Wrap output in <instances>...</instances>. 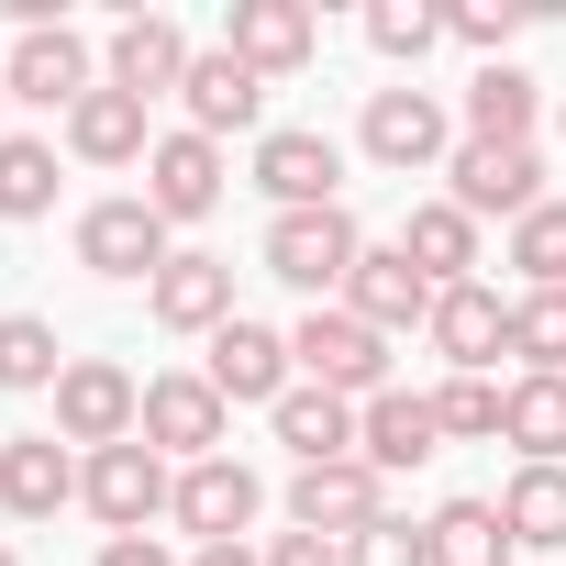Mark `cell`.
I'll use <instances>...</instances> for the list:
<instances>
[{"instance_id": "cell-18", "label": "cell", "mask_w": 566, "mask_h": 566, "mask_svg": "<svg viewBox=\"0 0 566 566\" xmlns=\"http://www.w3.org/2000/svg\"><path fill=\"white\" fill-rule=\"evenodd\" d=\"M78 444H56V433H12V444H0V511H12V522H56L67 500H78Z\"/></svg>"}, {"instance_id": "cell-38", "label": "cell", "mask_w": 566, "mask_h": 566, "mask_svg": "<svg viewBox=\"0 0 566 566\" xmlns=\"http://www.w3.org/2000/svg\"><path fill=\"white\" fill-rule=\"evenodd\" d=\"M266 566H345V544H334V533H277Z\"/></svg>"}, {"instance_id": "cell-30", "label": "cell", "mask_w": 566, "mask_h": 566, "mask_svg": "<svg viewBox=\"0 0 566 566\" xmlns=\"http://www.w3.org/2000/svg\"><path fill=\"white\" fill-rule=\"evenodd\" d=\"M45 211H56V145L0 134V222H45Z\"/></svg>"}, {"instance_id": "cell-42", "label": "cell", "mask_w": 566, "mask_h": 566, "mask_svg": "<svg viewBox=\"0 0 566 566\" xmlns=\"http://www.w3.org/2000/svg\"><path fill=\"white\" fill-rule=\"evenodd\" d=\"M0 101H12V90H0Z\"/></svg>"}, {"instance_id": "cell-13", "label": "cell", "mask_w": 566, "mask_h": 566, "mask_svg": "<svg viewBox=\"0 0 566 566\" xmlns=\"http://www.w3.org/2000/svg\"><path fill=\"white\" fill-rule=\"evenodd\" d=\"M433 356L455 367V378H489L500 356H511V301L489 290V277H467V290H433Z\"/></svg>"}, {"instance_id": "cell-4", "label": "cell", "mask_w": 566, "mask_h": 566, "mask_svg": "<svg viewBox=\"0 0 566 566\" xmlns=\"http://www.w3.org/2000/svg\"><path fill=\"white\" fill-rule=\"evenodd\" d=\"M222 433H233V400H222L200 367H167V378H145V444H156V455L200 467V455H222Z\"/></svg>"}, {"instance_id": "cell-23", "label": "cell", "mask_w": 566, "mask_h": 566, "mask_svg": "<svg viewBox=\"0 0 566 566\" xmlns=\"http://www.w3.org/2000/svg\"><path fill=\"white\" fill-rule=\"evenodd\" d=\"M67 156H78V167H145V156H156V134H145V101L101 78V90L67 112Z\"/></svg>"}, {"instance_id": "cell-26", "label": "cell", "mask_w": 566, "mask_h": 566, "mask_svg": "<svg viewBox=\"0 0 566 566\" xmlns=\"http://www.w3.org/2000/svg\"><path fill=\"white\" fill-rule=\"evenodd\" d=\"M422 555H433V566H511L522 544H511L500 500H444V511L422 522Z\"/></svg>"}, {"instance_id": "cell-15", "label": "cell", "mask_w": 566, "mask_h": 566, "mask_svg": "<svg viewBox=\"0 0 566 566\" xmlns=\"http://www.w3.org/2000/svg\"><path fill=\"white\" fill-rule=\"evenodd\" d=\"M200 378H211L222 400H266V411L301 389V367H290V334H277V323H244V312L211 334V367H200Z\"/></svg>"}, {"instance_id": "cell-19", "label": "cell", "mask_w": 566, "mask_h": 566, "mask_svg": "<svg viewBox=\"0 0 566 566\" xmlns=\"http://www.w3.org/2000/svg\"><path fill=\"white\" fill-rule=\"evenodd\" d=\"M222 45H233V56H244L255 78H301V67L323 56V23L301 12V0H233Z\"/></svg>"}, {"instance_id": "cell-7", "label": "cell", "mask_w": 566, "mask_h": 566, "mask_svg": "<svg viewBox=\"0 0 566 566\" xmlns=\"http://www.w3.org/2000/svg\"><path fill=\"white\" fill-rule=\"evenodd\" d=\"M255 189L277 211H334L345 200V145L312 134V123H277V134H255Z\"/></svg>"}, {"instance_id": "cell-22", "label": "cell", "mask_w": 566, "mask_h": 566, "mask_svg": "<svg viewBox=\"0 0 566 566\" xmlns=\"http://www.w3.org/2000/svg\"><path fill=\"white\" fill-rule=\"evenodd\" d=\"M356 455H367L378 478H400V467L444 455V422H433V389H378V400L356 411Z\"/></svg>"}, {"instance_id": "cell-17", "label": "cell", "mask_w": 566, "mask_h": 566, "mask_svg": "<svg viewBox=\"0 0 566 566\" xmlns=\"http://www.w3.org/2000/svg\"><path fill=\"white\" fill-rule=\"evenodd\" d=\"M345 312H356L367 334H422V323H433V277H422L400 244H367L356 277H345Z\"/></svg>"}, {"instance_id": "cell-12", "label": "cell", "mask_w": 566, "mask_h": 566, "mask_svg": "<svg viewBox=\"0 0 566 566\" xmlns=\"http://www.w3.org/2000/svg\"><path fill=\"white\" fill-rule=\"evenodd\" d=\"M266 511V478L244 467V455H200V467H178V533H200V544H244V522Z\"/></svg>"}, {"instance_id": "cell-31", "label": "cell", "mask_w": 566, "mask_h": 566, "mask_svg": "<svg viewBox=\"0 0 566 566\" xmlns=\"http://www.w3.org/2000/svg\"><path fill=\"white\" fill-rule=\"evenodd\" d=\"M67 378V345H56V323L45 312H0V389H56Z\"/></svg>"}, {"instance_id": "cell-10", "label": "cell", "mask_w": 566, "mask_h": 566, "mask_svg": "<svg viewBox=\"0 0 566 566\" xmlns=\"http://www.w3.org/2000/svg\"><path fill=\"white\" fill-rule=\"evenodd\" d=\"M167 255H178V244H167V222L145 211V189L78 211V266H90V277H123V290H134V277H156Z\"/></svg>"}, {"instance_id": "cell-35", "label": "cell", "mask_w": 566, "mask_h": 566, "mask_svg": "<svg viewBox=\"0 0 566 566\" xmlns=\"http://www.w3.org/2000/svg\"><path fill=\"white\" fill-rule=\"evenodd\" d=\"M500 400H511L500 378H444V389H433V422H444L455 444H500Z\"/></svg>"}, {"instance_id": "cell-37", "label": "cell", "mask_w": 566, "mask_h": 566, "mask_svg": "<svg viewBox=\"0 0 566 566\" xmlns=\"http://www.w3.org/2000/svg\"><path fill=\"white\" fill-rule=\"evenodd\" d=\"M345 566H433V555H422V522L389 511V522H367V533L345 544Z\"/></svg>"}, {"instance_id": "cell-34", "label": "cell", "mask_w": 566, "mask_h": 566, "mask_svg": "<svg viewBox=\"0 0 566 566\" xmlns=\"http://www.w3.org/2000/svg\"><path fill=\"white\" fill-rule=\"evenodd\" d=\"M367 45L400 56V67H422V56L444 45V12H433V0H378V12H367Z\"/></svg>"}, {"instance_id": "cell-28", "label": "cell", "mask_w": 566, "mask_h": 566, "mask_svg": "<svg viewBox=\"0 0 566 566\" xmlns=\"http://www.w3.org/2000/svg\"><path fill=\"white\" fill-rule=\"evenodd\" d=\"M500 444H522V467H566V378H511Z\"/></svg>"}, {"instance_id": "cell-39", "label": "cell", "mask_w": 566, "mask_h": 566, "mask_svg": "<svg viewBox=\"0 0 566 566\" xmlns=\"http://www.w3.org/2000/svg\"><path fill=\"white\" fill-rule=\"evenodd\" d=\"M101 566H178V555H167L156 533H112V544H101Z\"/></svg>"}, {"instance_id": "cell-8", "label": "cell", "mask_w": 566, "mask_h": 566, "mask_svg": "<svg viewBox=\"0 0 566 566\" xmlns=\"http://www.w3.org/2000/svg\"><path fill=\"white\" fill-rule=\"evenodd\" d=\"M444 178H455L444 200H455L467 222H489V211H500V222L544 211V156H533V145H455V156H444Z\"/></svg>"}, {"instance_id": "cell-40", "label": "cell", "mask_w": 566, "mask_h": 566, "mask_svg": "<svg viewBox=\"0 0 566 566\" xmlns=\"http://www.w3.org/2000/svg\"><path fill=\"white\" fill-rule=\"evenodd\" d=\"M189 566H266V555H244V544H200Z\"/></svg>"}, {"instance_id": "cell-1", "label": "cell", "mask_w": 566, "mask_h": 566, "mask_svg": "<svg viewBox=\"0 0 566 566\" xmlns=\"http://www.w3.org/2000/svg\"><path fill=\"white\" fill-rule=\"evenodd\" d=\"M290 367L312 378V389H334V400H378V389H400L389 378V334H367L345 301H323V312H301V334H290Z\"/></svg>"}, {"instance_id": "cell-20", "label": "cell", "mask_w": 566, "mask_h": 566, "mask_svg": "<svg viewBox=\"0 0 566 566\" xmlns=\"http://www.w3.org/2000/svg\"><path fill=\"white\" fill-rule=\"evenodd\" d=\"M189 56H200V45H189L167 12H123V23H112V45H101V78H112V90H134V101H156V90H178V78H189Z\"/></svg>"}, {"instance_id": "cell-5", "label": "cell", "mask_w": 566, "mask_h": 566, "mask_svg": "<svg viewBox=\"0 0 566 566\" xmlns=\"http://www.w3.org/2000/svg\"><path fill=\"white\" fill-rule=\"evenodd\" d=\"M78 500H90L112 533H145L156 511H178V478H167V455L134 433V444H101V455L78 467Z\"/></svg>"}, {"instance_id": "cell-24", "label": "cell", "mask_w": 566, "mask_h": 566, "mask_svg": "<svg viewBox=\"0 0 566 566\" xmlns=\"http://www.w3.org/2000/svg\"><path fill=\"white\" fill-rule=\"evenodd\" d=\"M266 422H277V444H290L301 467H334V455H356V400H334V389H312V378H301L290 400H277Z\"/></svg>"}, {"instance_id": "cell-6", "label": "cell", "mask_w": 566, "mask_h": 566, "mask_svg": "<svg viewBox=\"0 0 566 566\" xmlns=\"http://www.w3.org/2000/svg\"><path fill=\"white\" fill-rule=\"evenodd\" d=\"M367 522H389V478H378L367 455H334V467H301V478H290V533L356 544Z\"/></svg>"}, {"instance_id": "cell-36", "label": "cell", "mask_w": 566, "mask_h": 566, "mask_svg": "<svg viewBox=\"0 0 566 566\" xmlns=\"http://www.w3.org/2000/svg\"><path fill=\"white\" fill-rule=\"evenodd\" d=\"M522 23H533V12H522V0H455V12H444V34H455V45H478L489 67H500V45H511Z\"/></svg>"}, {"instance_id": "cell-32", "label": "cell", "mask_w": 566, "mask_h": 566, "mask_svg": "<svg viewBox=\"0 0 566 566\" xmlns=\"http://www.w3.org/2000/svg\"><path fill=\"white\" fill-rule=\"evenodd\" d=\"M511 356H522V378H566V290L511 301Z\"/></svg>"}, {"instance_id": "cell-27", "label": "cell", "mask_w": 566, "mask_h": 566, "mask_svg": "<svg viewBox=\"0 0 566 566\" xmlns=\"http://www.w3.org/2000/svg\"><path fill=\"white\" fill-rule=\"evenodd\" d=\"M533 112H544V90L522 67H478L467 78V145H533Z\"/></svg>"}, {"instance_id": "cell-14", "label": "cell", "mask_w": 566, "mask_h": 566, "mask_svg": "<svg viewBox=\"0 0 566 566\" xmlns=\"http://www.w3.org/2000/svg\"><path fill=\"white\" fill-rule=\"evenodd\" d=\"M145 312H156V334H222L233 323V255H167L156 277H145Z\"/></svg>"}, {"instance_id": "cell-3", "label": "cell", "mask_w": 566, "mask_h": 566, "mask_svg": "<svg viewBox=\"0 0 566 566\" xmlns=\"http://www.w3.org/2000/svg\"><path fill=\"white\" fill-rule=\"evenodd\" d=\"M134 433H145V389L112 356H67V378H56V444L101 455V444H134Z\"/></svg>"}, {"instance_id": "cell-16", "label": "cell", "mask_w": 566, "mask_h": 566, "mask_svg": "<svg viewBox=\"0 0 566 566\" xmlns=\"http://www.w3.org/2000/svg\"><path fill=\"white\" fill-rule=\"evenodd\" d=\"M145 211L156 222H200V211H222V145L211 134H156V156H145Z\"/></svg>"}, {"instance_id": "cell-29", "label": "cell", "mask_w": 566, "mask_h": 566, "mask_svg": "<svg viewBox=\"0 0 566 566\" xmlns=\"http://www.w3.org/2000/svg\"><path fill=\"white\" fill-rule=\"evenodd\" d=\"M500 522H511L522 555H555V544H566V467H522V478L500 489Z\"/></svg>"}, {"instance_id": "cell-21", "label": "cell", "mask_w": 566, "mask_h": 566, "mask_svg": "<svg viewBox=\"0 0 566 566\" xmlns=\"http://www.w3.org/2000/svg\"><path fill=\"white\" fill-rule=\"evenodd\" d=\"M178 101H189V134H211V145H222V134H244V123L266 112V78H255L233 45H200V56H189V78H178Z\"/></svg>"}, {"instance_id": "cell-2", "label": "cell", "mask_w": 566, "mask_h": 566, "mask_svg": "<svg viewBox=\"0 0 566 566\" xmlns=\"http://www.w3.org/2000/svg\"><path fill=\"white\" fill-rule=\"evenodd\" d=\"M356 255H367V233H356V211H345V200H334V211H277V222H266V277L312 290V312H323V301H345Z\"/></svg>"}, {"instance_id": "cell-25", "label": "cell", "mask_w": 566, "mask_h": 566, "mask_svg": "<svg viewBox=\"0 0 566 566\" xmlns=\"http://www.w3.org/2000/svg\"><path fill=\"white\" fill-rule=\"evenodd\" d=\"M400 255L433 277V290H467V277H478V222H467L455 200H422V211L400 222Z\"/></svg>"}, {"instance_id": "cell-41", "label": "cell", "mask_w": 566, "mask_h": 566, "mask_svg": "<svg viewBox=\"0 0 566 566\" xmlns=\"http://www.w3.org/2000/svg\"><path fill=\"white\" fill-rule=\"evenodd\" d=\"M0 566H23V555H12V544H0Z\"/></svg>"}, {"instance_id": "cell-9", "label": "cell", "mask_w": 566, "mask_h": 566, "mask_svg": "<svg viewBox=\"0 0 566 566\" xmlns=\"http://www.w3.org/2000/svg\"><path fill=\"white\" fill-rule=\"evenodd\" d=\"M0 90L12 101H34V112H78L90 90H101V56H90V34H12V56H0Z\"/></svg>"}, {"instance_id": "cell-11", "label": "cell", "mask_w": 566, "mask_h": 566, "mask_svg": "<svg viewBox=\"0 0 566 566\" xmlns=\"http://www.w3.org/2000/svg\"><path fill=\"white\" fill-rule=\"evenodd\" d=\"M356 145H367L378 167L422 178V167H444V156H455V123H444V101H433V90H378V101H367V123H356Z\"/></svg>"}, {"instance_id": "cell-33", "label": "cell", "mask_w": 566, "mask_h": 566, "mask_svg": "<svg viewBox=\"0 0 566 566\" xmlns=\"http://www.w3.org/2000/svg\"><path fill=\"white\" fill-rule=\"evenodd\" d=\"M511 266H522V290H566V200L511 222Z\"/></svg>"}]
</instances>
